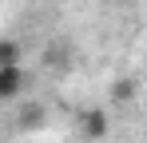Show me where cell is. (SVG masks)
Returning a JSON list of instances; mask_svg holds the SVG:
<instances>
[{
	"mask_svg": "<svg viewBox=\"0 0 147 143\" xmlns=\"http://www.w3.org/2000/svg\"><path fill=\"white\" fill-rule=\"evenodd\" d=\"M16 123H20V127H40V123H44V107H40V103H28V111H20Z\"/></svg>",
	"mask_w": 147,
	"mask_h": 143,
	"instance_id": "cell-5",
	"label": "cell"
},
{
	"mask_svg": "<svg viewBox=\"0 0 147 143\" xmlns=\"http://www.w3.org/2000/svg\"><path fill=\"white\" fill-rule=\"evenodd\" d=\"M24 88H28V72H24V64L0 68V99H16Z\"/></svg>",
	"mask_w": 147,
	"mask_h": 143,
	"instance_id": "cell-2",
	"label": "cell"
},
{
	"mask_svg": "<svg viewBox=\"0 0 147 143\" xmlns=\"http://www.w3.org/2000/svg\"><path fill=\"white\" fill-rule=\"evenodd\" d=\"M107 131H111V119H107L103 107H88V111H80V135H84L88 143H103Z\"/></svg>",
	"mask_w": 147,
	"mask_h": 143,
	"instance_id": "cell-1",
	"label": "cell"
},
{
	"mask_svg": "<svg viewBox=\"0 0 147 143\" xmlns=\"http://www.w3.org/2000/svg\"><path fill=\"white\" fill-rule=\"evenodd\" d=\"M12 64H24V44L20 40H0V68H12Z\"/></svg>",
	"mask_w": 147,
	"mask_h": 143,
	"instance_id": "cell-3",
	"label": "cell"
},
{
	"mask_svg": "<svg viewBox=\"0 0 147 143\" xmlns=\"http://www.w3.org/2000/svg\"><path fill=\"white\" fill-rule=\"evenodd\" d=\"M111 99L115 103H131L135 99V80H115L111 84Z\"/></svg>",
	"mask_w": 147,
	"mask_h": 143,
	"instance_id": "cell-4",
	"label": "cell"
}]
</instances>
